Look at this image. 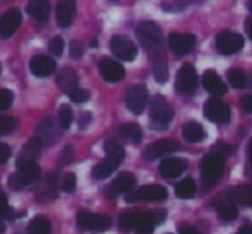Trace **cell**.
I'll return each instance as SVG.
<instances>
[{"mask_svg": "<svg viewBox=\"0 0 252 234\" xmlns=\"http://www.w3.org/2000/svg\"><path fill=\"white\" fill-rule=\"evenodd\" d=\"M137 38L149 52H158L162 47V31L156 23L144 21L137 26Z\"/></svg>", "mask_w": 252, "mask_h": 234, "instance_id": "6da1fadb", "label": "cell"}, {"mask_svg": "<svg viewBox=\"0 0 252 234\" xmlns=\"http://www.w3.org/2000/svg\"><path fill=\"white\" fill-rule=\"evenodd\" d=\"M173 119V108L162 95H156L151 102V124L156 130H164Z\"/></svg>", "mask_w": 252, "mask_h": 234, "instance_id": "7a4b0ae2", "label": "cell"}, {"mask_svg": "<svg viewBox=\"0 0 252 234\" xmlns=\"http://www.w3.org/2000/svg\"><path fill=\"white\" fill-rule=\"evenodd\" d=\"M224 171V157L218 154H207L206 157L200 160V174L206 184H214L220 181L221 174Z\"/></svg>", "mask_w": 252, "mask_h": 234, "instance_id": "3957f363", "label": "cell"}, {"mask_svg": "<svg viewBox=\"0 0 252 234\" xmlns=\"http://www.w3.org/2000/svg\"><path fill=\"white\" fill-rule=\"evenodd\" d=\"M168 198V189L161 184H145L138 189H131L126 193V202L137 203V202H162Z\"/></svg>", "mask_w": 252, "mask_h": 234, "instance_id": "277c9868", "label": "cell"}, {"mask_svg": "<svg viewBox=\"0 0 252 234\" xmlns=\"http://www.w3.org/2000/svg\"><path fill=\"white\" fill-rule=\"evenodd\" d=\"M18 172L9 176V186L16 191H19V189H23L30 182L36 181L40 178V167L36 162H28V164L18 165Z\"/></svg>", "mask_w": 252, "mask_h": 234, "instance_id": "5b68a950", "label": "cell"}, {"mask_svg": "<svg viewBox=\"0 0 252 234\" xmlns=\"http://www.w3.org/2000/svg\"><path fill=\"white\" fill-rule=\"evenodd\" d=\"M109 47H111L112 55L121 60H126V62H131L138 53L137 45L131 40L125 38V36H112L111 42H109Z\"/></svg>", "mask_w": 252, "mask_h": 234, "instance_id": "8992f818", "label": "cell"}, {"mask_svg": "<svg viewBox=\"0 0 252 234\" xmlns=\"http://www.w3.org/2000/svg\"><path fill=\"white\" fill-rule=\"evenodd\" d=\"M216 49L223 55H233L244 49V38L238 33L223 31L216 36Z\"/></svg>", "mask_w": 252, "mask_h": 234, "instance_id": "52a82bcc", "label": "cell"}, {"mask_svg": "<svg viewBox=\"0 0 252 234\" xmlns=\"http://www.w3.org/2000/svg\"><path fill=\"white\" fill-rule=\"evenodd\" d=\"M76 224L83 231H105L111 227V219L107 215L92 212H80L76 215Z\"/></svg>", "mask_w": 252, "mask_h": 234, "instance_id": "ba28073f", "label": "cell"}, {"mask_svg": "<svg viewBox=\"0 0 252 234\" xmlns=\"http://www.w3.org/2000/svg\"><path fill=\"white\" fill-rule=\"evenodd\" d=\"M149 100V91L144 84H133L126 91V107L133 114H142L145 110V105Z\"/></svg>", "mask_w": 252, "mask_h": 234, "instance_id": "9c48e42d", "label": "cell"}, {"mask_svg": "<svg viewBox=\"0 0 252 234\" xmlns=\"http://www.w3.org/2000/svg\"><path fill=\"white\" fill-rule=\"evenodd\" d=\"M176 90L183 95H192L197 90V73L192 64H185L176 74Z\"/></svg>", "mask_w": 252, "mask_h": 234, "instance_id": "30bf717a", "label": "cell"}, {"mask_svg": "<svg viewBox=\"0 0 252 234\" xmlns=\"http://www.w3.org/2000/svg\"><path fill=\"white\" fill-rule=\"evenodd\" d=\"M204 115L213 123H228L230 121V107L220 98H209L204 104Z\"/></svg>", "mask_w": 252, "mask_h": 234, "instance_id": "8fae6325", "label": "cell"}, {"mask_svg": "<svg viewBox=\"0 0 252 234\" xmlns=\"http://www.w3.org/2000/svg\"><path fill=\"white\" fill-rule=\"evenodd\" d=\"M35 138L40 141V145H45V147H50L54 145L57 140H59V128H57L56 121L52 117H45L42 123L36 126L35 130Z\"/></svg>", "mask_w": 252, "mask_h": 234, "instance_id": "7c38bea8", "label": "cell"}, {"mask_svg": "<svg viewBox=\"0 0 252 234\" xmlns=\"http://www.w3.org/2000/svg\"><path fill=\"white\" fill-rule=\"evenodd\" d=\"M169 49L178 55L183 53H190L197 45V38L192 33H171L168 38Z\"/></svg>", "mask_w": 252, "mask_h": 234, "instance_id": "4fadbf2b", "label": "cell"}, {"mask_svg": "<svg viewBox=\"0 0 252 234\" xmlns=\"http://www.w3.org/2000/svg\"><path fill=\"white\" fill-rule=\"evenodd\" d=\"M180 148L178 141L175 140H159V141H154L152 145H149L144 152V157L147 160H154V158H159V157H164L168 154H173Z\"/></svg>", "mask_w": 252, "mask_h": 234, "instance_id": "5bb4252c", "label": "cell"}, {"mask_svg": "<svg viewBox=\"0 0 252 234\" xmlns=\"http://www.w3.org/2000/svg\"><path fill=\"white\" fill-rule=\"evenodd\" d=\"M76 14V0H57L56 21L61 28H67L74 21Z\"/></svg>", "mask_w": 252, "mask_h": 234, "instance_id": "9a60e30c", "label": "cell"}, {"mask_svg": "<svg viewBox=\"0 0 252 234\" xmlns=\"http://www.w3.org/2000/svg\"><path fill=\"white\" fill-rule=\"evenodd\" d=\"M135 182L137 181H135L133 174H130V172H123V174H119L118 178L105 188V193H107V196H118V195H123V193L126 195L128 191L133 189Z\"/></svg>", "mask_w": 252, "mask_h": 234, "instance_id": "2e32d148", "label": "cell"}, {"mask_svg": "<svg viewBox=\"0 0 252 234\" xmlns=\"http://www.w3.org/2000/svg\"><path fill=\"white\" fill-rule=\"evenodd\" d=\"M21 25V12L18 9H9L2 18H0V36L9 38L16 33V29Z\"/></svg>", "mask_w": 252, "mask_h": 234, "instance_id": "e0dca14e", "label": "cell"}, {"mask_svg": "<svg viewBox=\"0 0 252 234\" xmlns=\"http://www.w3.org/2000/svg\"><path fill=\"white\" fill-rule=\"evenodd\" d=\"M98 71H100V76L109 83H118L125 78L123 66L112 59H102L100 64H98Z\"/></svg>", "mask_w": 252, "mask_h": 234, "instance_id": "ac0fdd59", "label": "cell"}, {"mask_svg": "<svg viewBox=\"0 0 252 234\" xmlns=\"http://www.w3.org/2000/svg\"><path fill=\"white\" fill-rule=\"evenodd\" d=\"M56 60L50 59L47 55H36L30 60V71L35 74L36 78H49L56 71Z\"/></svg>", "mask_w": 252, "mask_h": 234, "instance_id": "d6986e66", "label": "cell"}, {"mask_svg": "<svg viewBox=\"0 0 252 234\" xmlns=\"http://www.w3.org/2000/svg\"><path fill=\"white\" fill-rule=\"evenodd\" d=\"M202 84L204 88H206L207 91H209L211 95H214V97H221V95L226 93V86H224L223 79H221L220 76H218L214 71H206L202 76Z\"/></svg>", "mask_w": 252, "mask_h": 234, "instance_id": "ffe728a7", "label": "cell"}, {"mask_svg": "<svg viewBox=\"0 0 252 234\" xmlns=\"http://www.w3.org/2000/svg\"><path fill=\"white\" fill-rule=\"evenodd\" d=\"M187 171V160L182 158H164L159 165V172L164 178H176Z\"/></svg>", "mask_w": 252, "mask_h": 234, "instance_id": "44dd1931", "label": "cell"}, {"mask_svg": "<svg viewBox=\"0 0 252 234\" xmlns=\"http://www.w3.org/2000/svg\"><path fill=\"white\" fill-rule=\"evenodd\" d=\"M26 11L35 21L45 23L50 12V0H30Z\"/></svg>", "mask_w": 252, "mask_h": 234, "instance_id": "7402d4cb", "label": "cell"}, {"mask_svg": "<svg viewBox=\"0 0 252 234\" xmlns=\"http://www.w3.org/2000/svg\"><path fill=\"white\" fill-rule=\"evenodd\" d=\"M40 152H42V145L36 138L30 140L28 143L23 147V150L18 155V165L28 164V162H35L40 157Z\"/></svg>", "mask_w": 252, "mask_h": 234, "instance_id": "603a6c76", "label": "cell"}, {"mask_svg": "<svg viewBox=\"0 0 252 234\" xmlns=\"http://www.w3.org/2000/svg\"><path fill=\"white\" fill-rule=\"evenodd\" d=\"M228 200L237 205H251L252 207V184L240 186V188H231L228 193Z\"/></svg>", "mask_w": 252, "mask_h": 234, "instance_id": "cb8c5ba5", "label": "cell"}, {"mask_svg": "<svg viewBox=\"0 0 252 234\" xmlns=\"http://www.w3.org/2000/svg\"><path fill=\"white\" fill-rule=\"evenodd\" d=\"M76 84H78V76L73 69L64 67V69L59 71V74H57V86H59L61 90L69 93V91H73L74 88H78Z\"/></svg>", "mask_w": 252, "mask_h": 234, "instance_id": "d4e9b609", "label": "cell"}, {"mask_svg": "<svg viewBox=\"0 0 252 234\" xmlns=\"http://www.w3.org/2000/svg\"><path fill=\"white\" fill-rule=\"evenodd\" d=\"M119 164H121V162L112 160V158H104V160H100L98 164L94 165L92 176H94V179H105L119 167Z\"/></svg>", "mask_w": 252, "mask_h": 234, "instance_id": "484cf974", "label": "cell"}, {"mask_svg": "<svg viewBox=\"0 0 252 234\" xmlns=\"http://www.w3.org/2000/svg\"><path fill=\"white\" fill-rule=\"evenodd\" d=\"M50 231H52V226L45 215L33 217L26 227V234H50Z\"/></svg>", "mask_w": 252, "mask_h": 234, "instance_id": "4316f807", "label": "cell"}, {"mask_svg": "<svg viewBox=\"0 0 252 234\" xmlns=\"http://www.w3.org/2000/svg\"><path fill=\"white\" fill-rule=\"evenodd\" d=\"M140 210H128L123 212L119 217V229L121 231H135L140 224Z\"/></svg>", "mask_w": 252, "mask_h": 234, "instance_id": "83f0119b", "label": "cell"}, {"mask_svg": "<svg viewBox=\"0 0 252 234\" xmlns=\"http://www.w3.org/2000/svg\"><path fill=\"white\" fill-rule=\"evenodd\" d=\"M118 134L123 140L130 141V143H140L142 141V130L138 124L130 123V124H123L118 130Z\"/></svg>", "mask_w": 252, "mask_h": 234, "instance_id": "f1b7e54d", "label": "cell"}, {"mask_svg": "<svg viewBox=\"0 0 252 234\" xmlns=\"http://www.w3.org/2000/svg\"><path fill=\"white\" fill-rule=\"evenodd\" d=\"M183 138L189 143H199V141H202L206 138V131L199 123H189L183 128Z\"/></svg>", "mask_w": 252, "mask_h": 234, "instance_id": "f546056e", "label": "cell"}, {"mask_svg": "<svg viewBox=\"0 0 252 234\" xmlns=\"http://www.w3.org/2000/svg\"><path fill=\"white\" fill-rule=\"evenodd\" d=\"M214 207H216L218 215H220V219L223 220V222H231V220L237 219L238 208H237V205H233V203L230 202V200L224 203H214Z\"/></svg>", "mask_w": 252, "mask_h": 234, "instance_id": "4dcf8cb0", "label": "cell"}, {"mask_svg": "<svg viewBox=\"0 0 252 234\" xmlns=\"http://www.w3.org/2000/svg\"><path fill=\"white\" fill-rule=\"evenodd\" d=\"M176 196L182 200H187V198H192L193 195L197 193V184L192 178H185L176 184V189H175Z\"/></svg>", "mask_w": 252, "mask_h": 234, "instance_id": "1f68e13d", "label": "cell"}, {"mask_svg": "<svg viewBox=\"0 0 252 234\" xmlns=\"http://www.w3.org/2000/svg\"><path fill=\"white\" fill-rule=\"evenodd\" d=\"M104 150H105L107 158H112V160H118V162H121L123 158H125V148H123L121 145L116 143V141H112V140L105 141Z\"/></svg>", "mask_w": 252, "mask_h": 234, "instance_id": "d6a6232c", "label": "cell"}, {"mask_svg": "<svg viewBox=\"0 0 252 234\" xmlns=\"http://www.w3.org/2000/svg\"><path fill=\"white\" fill-rule=\"evenodd\" d=\"M228 81H230V84L233 88H244L247 78H245V74H244V71H242V69L231 67V69L228 71Z\"/></svg>", "mask_w": 252, "mask_h": 234, "instance_id": "836d02e7", "label": "cell"}, {"mask_svg": "<svg viewBox=\"0 0 252 234\" xmlns=\"http://www.w3.org/2000/svg\"><path fill=\"white\" fill-rule=\"evenodd\" d=\"M152 74H154V78L159 81V83H166L169 78V73H168V64L164 62V60H159V62L154 64V67H152Z\"/></svg>", "mask_w": 252, "mask_h": 234, "instance_id": "e575fe53", "label": "cell"}, {"mask_svg": "<svg viewBox=\"0 0 252 234\" xmlns=\"http://www.w3.org/2000/svg\"><path fill=\"white\" fill-rule=\"evenodd\" d=\"M73 123V110L69 105H61L59 108V124L63 130H67Z\"/></svg>", "mask_w": 252, "mask_h": 234, "instance_id": "d590c367", "label": "cell"}, {"mask_svg": "<svg viewBox=\"0 0 252 234\" xmlns=\"http://www.w3.org/2000/svg\"><path fill=\"white\" fill-rule=\"evenodd\" d=\"M0 219H14V210L9 205L4 191H0Z\"/></svg>", "mask_w": 252, "mask_h": 234, "instance_id": "8d00e7d4", "label": "cell"}, {"mask_svg": "<svg viewBox=\"0 0 252 234\" xmlns=\"http://www.w3.org/2000/svg\"><path fill=\"white\" fill-rule=\"evenodd\" d=\"M18 128V121L9 115H0V134H7Z\"/></svg>", "mask_w": 252, "mask_h": 234, "instance_id": "74e56055", "label": "cell"}, {"mask_svg": "<svg viewBox=\"0 0 252 234\" xmlns=\"http://www.w3.org/2000/svg\"><path fill=\"white\" fill-rule=\"evenodd\" d=\"M12 91L7 90V88H0V112L7 110L12 105Z\"/></svg>", "mask_w": 252, "mask_h": 234, "instance_id": "f35d334b", "label": "cell"}, {"mask_svg": "<svg viewBox=\"0 0 252 234\" xmlns=\"http://www.w3.org/2000/svg\"><path fill=\"white\" fill-rule=\"evenodd\" d=\"M67 95H69L71 102H74V104H83V102H88V98H90V93L87 90H81V88H74Z\"/></svg>", "mask_w": 252, "mask_h": 234, "instance_id": "ab89813d", "label": "cell"}, {"mask_svg": "<svg viewBox=\"0 0 252 234\" xmlns=\"http://www.w3.org/2000/svg\"><path fill=\"white\" fill-rule=\"evenodd\" d=\"M49 50L54 53V55H61L64 50V40L61 38V36H54L49 43Z\"/></svg>", "mask_w": 252, "mask_h": 234, "instance_id": "60d3db41", "label": "cell"}, {"mask_svg": "<svg viewBox=\"0 0 252 234\" xmlns=\"http://www.w3.org/2000/svg\"><path fill=\"white\" fill-rule=\"evenodd\" d=\"M74 188H76V176L73 174V172H69V174L64 176V181H63V189L66 193H73Z\"/></svg>", "mask_w": 252, "mask_h": 234, "instance_id": "b9f144b4", "label": "cell"}, {"mask_svg": "<svg viewBox=\"0 0 252 234\" xmlns=\"http://www.w3.org/2000/svg\"><path fill=\"white\" fill-rule=\"evenodd\" d=\"M214 154L224 157V155L233 154V147H231V145H226V143H216L214 145Z\"/></svg>", "mask_w": 252, "mask_h": 234, "instance_id": "7bdbcfd3", "label": "cell"}, {"mask_svg": "<svg viewBox=\"0 0 252 234\" xmlns=\"http://www.w3.org/2000/svg\"><path fill=\"white\" fill-rule=\"evenodd\" d=\"M69 53H71V57L73 59H80L81 55H83V47H81V43L80 42H71V45H69Z\"/></svg>", "mask_w": 252, "mask_h": 234, "instance_id": "ee69618b", "label": "cell"}, {"mask_svg": "<svg viewBox=\"0 0 252 234\" xmlns=\"http://www.w3.org/2000/svg\"><path fill=\"white\" fill-rule=\"evenodd\" d=\"M240 105H242V108H244V112L252 114V95H245V97H242Z\"/></svg>", "mask_w": 252, "mask_h": 234, "instance_id": "f6af8a7d", "label": "cell"}, {"mask_svg": "<svg viewBox=\"0 0 252 234\" xmlns=\"http://www.w3.org/2000/svg\"><path fill=\"white\" fill-rule=\"evenodd\" d=\"M9 157H11V148L7 145L0 143V164H5L9 160Z\"/></svg>", "mask_w": 252, "mask_h": 234, "instance_id": "bcb514c9", "label": "cell"}, {"mask_svg": "<svg viewBox=\"0 0 252 234\" xmlns=\"http://www.w3.org/2000/svg\"><path fill=\"white\" fill-rule=\"evenodd\" d=\"M178 231H180V234H200L199 231L190 226V224H178Z\"/></svg>", "mask_w": 252, "mask_h": 234, "instance_id": "7dc6e473", "label": "cell"}, {"mask_svg": "<svg viewBox=\"0 0 252 234\" xmlns=\"http://www.w3.org/2000/svg\"><path fill=\"white\" fill-rule=\"evenodd\" d=\"M90 119H92V115L88 114V112H83V114L80 115V121H78V126L83 130V128H88V124H90Z\"/></svg>", "mask_w": 252, "mask_h": 234, "instance_id": "c3c4849f", "label": "cell"}, {"mask_svg": "<svg viewBox=\"0 0 252 234\" xmlns=\"http://www.w3.org/2000/svg\"><path fill=\"white\" fill-rule=\"evenodd\" d=\"M71 157H73V148L71 147H66L64 148V152H63V158H61V164H67V162L71 160Z\"/></svg>", "mask_w": 252, "mask_h": 234, "instance_id": "681fc988", "label": "cell"}, {"mask_svg": "<svg viewBox=\"0 0 252 234\" xmlns=\"http://www.w3.org/2000/svg\"><path fill=\"white\" fill-rule=\"evenodd\" d=\"M235 234H252V224L251 222L244 224V226H242L240 229H238Z\"/></svg>", "mask_w": 252, "mask_h": 234, "instance_id": "f907efd6", "label": "cell"}, {"mask_svg": "<svg viewBox=\"0 0 252 234\" xmlns=\"http://www.w3.org/2000/svg\"><path fill=\"white\" fill-rule=\"evenodd\" d=\"M245 33H247V36L252 40V18H249L247 21H245Z\"/></svg>", "mask_w": 252, "mask_h": 234, "instance_id": "816d5d0a", "label": "cell"}, {"mask_svg": "<svg viewBox=\"0 0 252 234\" xmlns=\"http://www.w3.org/2000/svg\"><path fill=\"white\" fill-rule=\"evenodd\" d=\"M247 160L252 164V140H251V143L247 145Z\"/></svg>", "mask_w": 252, "mask_h": 234, "instance_id": "f5cc1de1", "label": "cell"}, {"mask_svg": "<svg viewBox=\"0 0 252 234\" xmlns=\"http://www.w3.org/2000/svg\"><path fill=\"white\" fill-rule=\"evenodd\" d=\"M245 176H252V164H251V167L245 169Z\"/></svg>", "mask_w": 252, "mask_h": 234, "instance_id": "db71d44e", "label": "cell"}, {"mask_svg": "<svg viewBox=\"0 0 252 234\" xmlns=\"http://www.w3.org/2000/svg\"><path fill=\"white\" fill-rule=\"evenodd\" d=\"M5 231V226H4V222H2V219H0V234L4 233Z\"/></svg>", "mask_w": 252, "mask_h": 234, "instance_id": "11a10c76", "label": "cell"}, {"mask_svg": "<svg viewBox=\"0 0 252 234\" xmlns=\"http://www.w3.org/2000/svg\"><path fill=\"white\" fill-rule=\"evenodd\" d=\"M247 7H249V11L252 12V0H249V4H247Z\"/></svg>", "mask_w": 252, "mask_h": 234, "instance_id": "9f6ffc18", "label": "cell"}, {"mask_svg": "<svg viewBox=\"0 0 252 234\" xmlns=\"http://www.w3.org/2000/svg\"><path fill=\"white\" fill-rule=\"evenodd\" d=\"M193 2H204V0H193Z\"/></svg>", "mask_w": 252, "mask_h": 234, "instance_id": "6f0895ef", "label": "cell"}, {"mask_svg": "<svg viewBox=\"0 0 252 234\" xmlns=\"http://www.w3.org/2000/svg\"><path fill=\"white\" fill-rule=\"evenodd\" d=\"M0 71H2V67H0Z\"/></svg>", "mask_w": 252, "mask_h": 234, "instance_id": "680465c9", "label": "cell"}]
</instances>
